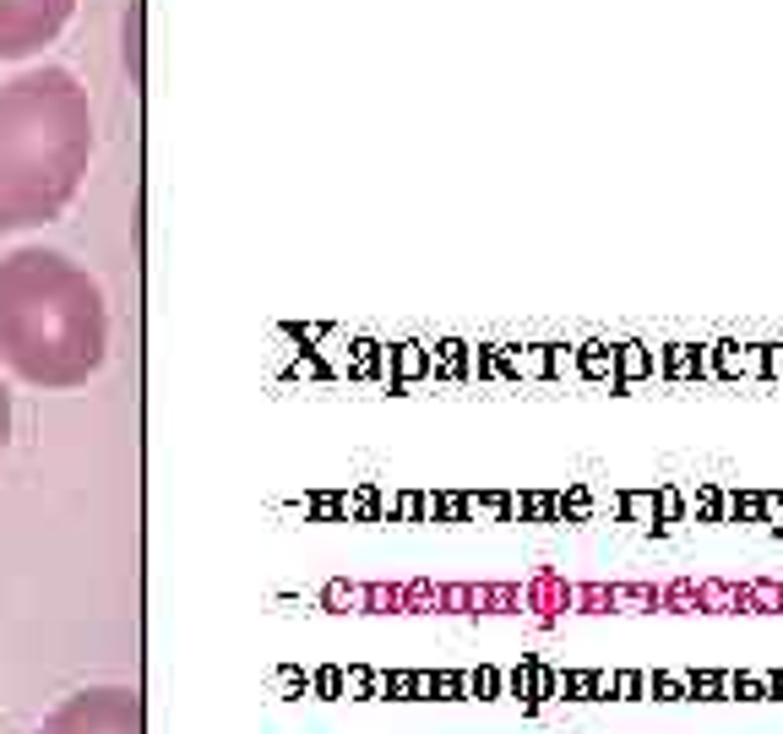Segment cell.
<instances>
[{"label":"cell","mask_w":783,"mask_h":734,"mask_svg":"<svg viewBox=\"0 0 783 734\" xmlns=\"http://www.w3.org/2000/svg\"><path fill=\"white\" fill-rule=\"evenodd\" d=\"M110 359V305L66 251L0 256V365L38 392H77Z\"/></svg>","instance_id":"obj_1"},{"label":"cell","mask_w":783,"mask_h":734,"mask_svg":"<svg viewBox=\"0 0 783 734\" xmlns=\"http://www.w3.org/2000/svg\"><path fill=\"white\" fill-rule=\"evenodd\" d=\"M93 163V104L66 66L0 88V234L55 223Z\"/></svg>","instance_id":"obj_2"},{"label":"cell","mask_w":783,"mask_h":734,"mask_svg":"<svg viewBox=\"0 0 783 734\" xmlns=\"http://www.w3.org/2000/svg\"><path fill=\"white\" fill-rule=\"evenodd\" d=\"M33 734H148V697L142 686H82L60 697Z\"/></svg>","instance_id":"obj_3"},{"label":"cell","mask_w":783,"mask_h":734,"mask_svg":"<svg viewBox=\"0 0 783 734\" xmlns=\"http://www.w3.org/2000/svg\"><path fill=\"white\" fill-rule=\"evenodd\" d=\"M77 0H0V60H27L55 44Z\"/></svg>","instance_id":"obj_4"},{"label":"cell","mask_w":783,"mask_h":734,"mask_svg":"<svg viewBox=\"0 0 783 734\" xmlns=\"http://www.w3.org/2000/svg\"><path fill=\"white\" fill-rule=\"evenodd\" d=\"M713 370H718L724 381H746V343L718 337V343H713Z\"/></svg>","instance_id":"obj_5"},{"label":"cell","mask_w":783,"mask_h":734,"mask_svg":"<svg viewBox=\"0 0 783 734\" xmlns=\"http://www.w3.org/2000/svg\"><path fill=\"white\" fill-rule=\"evenodd\" d=\"M664 370H669L675 381H691V376H696V348H691V343H669Z\"/></svg>","instance_id":"obj_6"},{"label":"cell","mask_w":783,"mask_h":734,"mask_svg":"<svg viewBox=\"0 0 783 734\" xmlns=\"http://www.w3.org/2000/svg\"><path fill=\"white\" fill-rule=\"evenodd\" d=\"M615 370H621L626 381H636V376H653V354H647L642 343H626V348H621V359H615Z\"/></svg>","instance_id":"obj_7"},{"label":"cell","mask_w":783,"mask_h":734,"mask_svg":"<svg viewBox=\"0 0 783 734\" xmlns=\"http://www.w3.org/2000/svg\"><path fill=\"white\" fill-rule=\"evenodd\" d=\"M686 691H691V697H702V702H718V697L729 691V675H713V669H702V675H691V680H686Z\"/></svg>","instance_id":"obj_8"},{"label":"cell","mask_w":783,"mask_h":734,"mask_svg":"<svg viewBox=\"0 0 783 734\" xmlns=\"http://www.w3.org/2000/svg\"><path fill=\"white\" fill-rule=\"evenodd\" d=\"M729 697H740V702H768V697H762V675H729Z\"/></svg>","instance_id":"obj_9"},{"label":"cell","mask_w":783,"mask_h":734,"mask_svg":"<svg viewBox=\"0 0 783 734\" xmlns=\"http://www.w3.org/2000/svg\"><path fill=\"white\" fill-rule=\"evenodd\" d=\"M746 381H768V343H746Z\"/></svg>","instance_id":"obj_10"},{"label":"cell","mask_w":783,"mask_h":734,"mask_svg":"<svg viewBox=\"0 0 783 734\" xmlns=\"http://www.w3.org/2000/svg\"><path fill=\"white\" fill-rule=\"evenodd\" d=\"M762 523L783 534V495H773V490H762Z\"/></svg>","instance_id":"obj_11"},{"label":"cell","mask_w":783,"mask_h":734,"mask_svg":"<svg viewBox=\"0 0 783 734\" xmlns=\"http://www.w3.org/2000/svg\"><path fill=\"white\" fill-rule=\"evenodd\" d=\"M5 446H11V387L0 376V457H5Z\"/></svg>","instance_id":"obj_12"},{"label":"cell","mask_w":783,"mask_h":734,"mask_svg":"<svg viewBox=\"0 0 783 734\" xmlns=\"http://www.w3.org/2000/svg\"><path fill=\"white\" fill-rule=\"evenodd\" d=\"M653 506H658V517H669V523H675V517L686 512V501H680V490H658V495H653Z\"/></svg>","instance_id":"obj_13"},{"label":"cell","mask_w":783,"mask_h":734,"mask_svg":"<svg viewBox=\"0 0 783 734\" xmlns=\"http://www.w3.org/2000/svg\"><path fill=\"white\" fill-rule=\"evenodd\" d=\"M588 376H615V354H604V348H588Z\"/></svg>","instance_id":"obj_14"},{"label":"cell","mask_w":783,"mask_h":734,"mask_svg":"<svg viewBox=\"0 0 783 734\" xmlns=\"http://www.w3.org/2000/svg\"><path fill=\"white\" fill-rule=\"evenodd\" d=\"M762 697H768V702H783V669L762 675Z\"/></svg>","instance_id":"obj_15"},{"label":"cell","mask_w":783,"mask_h":734,"mask_svg":"<svg viewBox=\"0 0 783 734\" xmlns=\"http://www.w3.org/2000/svg\"><path fill=\"white\" fill-rule=\"evenodd\" d=\"M768 381H783V343H768Z\"/></svg>","instance_id":"obj_16"},{"label":"cell","mask_w":783,"mask_h":734,"mask_svg":"<svg viewBox=\"0 0 783 734\" xmlns=\"http://www.w3.org/2000/svg\"><path fill=\"white\" fill-rule=\"evenodd\" d=\"M696 376H718L713 370V343H696Z\"/></svg>","instance_id":"obj_17"},{"label":"cell","mask_w":783,"mask_h":734,"mask_svg":"<svg viewBox=\"0 0 783 734\" xmlns=\"http://www.w3.org/2000/svg\"><path fill=\"white\" fill-rule=\"evenodd\" d=\"M626 506H631V517H658V506H653V495H631Z\"/></svg>","instance_id":"obj_18"},{"label":"cell","mask_w":783,"mask_h":734,"mask_svg":"<svg viewBox=\"0 0 783 734\" xmlns=\"http://www.w3.org/2000/svg\"><path fill=\"white\" fill-rule=\"evenodd\" d=\"M653 691H658V697H680V691H686V680H669V675H658V680H653Z\"/></svg>","instance_id":"obj_19"}]
</instances>
